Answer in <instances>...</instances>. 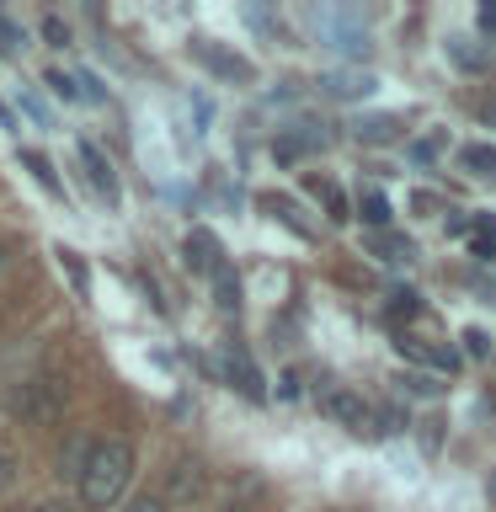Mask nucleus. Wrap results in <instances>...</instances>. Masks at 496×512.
I'll return each mask as SVG.
<instances>
[{"instance_id":"obj_7","label":"nucleus","mask_w":496,"mask_h":512,"mask_svg":"<svg viewBox=\"0 0 496 512\" xmlns=\"http://www.w3.org/2000/svg\"><path fill=\"white\" fill-rule=\"evenodd\" d=\"M224 374L235 379V390H240V395H251V400L262 395V374H256V368L246 363V352H230V358H224Z\"/></svg>"},{"instance_id":"obj_17","label":"nucleus","mask_w":496,"mask_h":512,"mask_svg":"<svg viewBox=\"0 0 496 512\" xmlns=\"http://www.w3.org/2000/svg\"><path fill=\"white\" fill-rule=\"evenodd\" d=\"M374 422H379L374 432H406V411H395V406H390V411H379Z\"/></svg>"},{"instance_id":"obj_9","label":"nucleus","mask_w":496,"mask_h":512,"mask_svg":"<svg viewBox=\"0 0 496 512\" xmlns=\"http://www.w3.org/2000/svg\"><path fill=\"white\" fill-rule=\"evenodd\" d=\"M400 128H406L400 118L379 112V118H363V123H358V139H363V144H390V139H400Z\"/></svg>"},{"instance_id":"obj_10","label":"nucleus","mask_w":496,"mask_h":512,"mask_svg":"<svg viewBox=\"0 0 496 512\" xmlns=\"http://www.w3.org/2000/svg\"><path fill=\"white\" fill-rule=\"evenodd\" d=\"M198 491H203V470L192 459H182L171 470V496H176V502H187V496H198Z\"/></svg>"},{"instance_id":"obj_8","label":"nucleus","mask_w":496,"mask_h":512,"mask_svg":"<svg viewBox=\"0 0 496 512\" xmlns=\"http://www.w3.org/2000/svg\"><path fill=\"white\" fill-rule=\"evenodd\" d=\"M459 166L470 171V176L496 182V144H470V150H459Z\"/></svg>"},{"instance_id":"obj_22","label":"nucleus","mask_w":496,"mask_h":512,"mask_svg":"<svg viewBox=\"0 0 496 512\" xmlns=\"http://www.w3.org/2000/svg\"><path fill=\"white\" fill-rule=\"evenodd\" d=\"M16 480V454H6V448H0V491H6Z\"/></svg>"},{"instance_id":"obj_4","label":"nucleus","mask_w":496,"mask_h":512,"mask_svg":"<svg viewBox=\"0 0 496 512\" xmlns=\"http://www.w3.org/2000/svg\"><path fill=\"white\" fill-rule=\"evenodd\" d=\"M80 166H86V176H91V187L102 192L107 203H118V176H112V166H107V155L96 150L91 139H80Z\"/></svg>"},{"instance_id":"obj_12","label":"nucleus","mask_w":496,"mask_h":512,"mask_svg":"<svg viewBox=\"0 0 496 512\" xmlns=\"http://www.w3.org/2000/svg\"><path fill=\"white\" fill-rule=\"evenodd\" d=\"M214 288H219V304H224V310H235V304H240V283H235V272H230V267H219V272H214Z\"/></svg>"},{"instance_id":"obj_2","label":"nucleus","mask_w":496,"mask_h":512,"mask_svg":"<svg viewBox=\"0 0 496 512\" xmlns=\"http://www.w3.org/2000/svg\"><path fill=\"white\" fill-rule=\"evenodd\" d=\"M59 406H64V390L54 379H32L27 384V395H22V416H27V422H54Z\"/></svg>"},{"instance_id":"obj_19","label":"nucleus","mask_w":496,"mask_h":512,"mask_svg":"<svg viewBox=\"0 0 496 512\" xmlns=\"http://www.w3.org/2000/svg\"><path fill=\"white\" fill-rule=\"evenodd\" d=\"M43 38L54 43V48H64V43H70V32H64V22H59V16H43Z\"/></svg>"},{"instance_id":"obj_1","label":"nucleus","mask_w":496,"mask_h":512,"mask_svg":"<svg viewBox=\"0 0 496 512\" xmlns=\"http://www.w3.org/2000/svg\"><path fill=\"white\" fill-rule=\"evenodd\" d=\"M134 475V448L123 438H102L86 448V470H80V502L86 507H112L128 491Z\"/></svg>"},{"instance_id":"obj_6","label":"nucleus","mask_w":496,"mask_h":512,"mask_svg":"<svg viewBox=\"0 0 496 512\" xmlns=\"http://www.w3.org/2000/svg\"><path fill=\"white\" fill-rule=\"evenodd\" d=\"M320 91H326V96H342V102H352V96H368V91H374V75H368V70H336V75L320 80Z\"/></svg>"},{"instance_id":"obj_26","label":"nucleus","mask_w":496,"mask_h":512,"mask_svg":"<svg viewBox=\"0 0 496 512\" xmlns=\"http://www.w3.org/2000/svg\"><path fill=\"white\" fill-rule=\"evenodd\" d=\"M486 496H491V502H496V475H491V480H486Z\"/></svg>"},{"instance_id":"obj_3","label":"nucleus","mask_w":496,"mask_h":512,"mask_svg":"<svg viewBox=\"0 0 496 512\" xmlns=\"http://www.w3.org/2000/svg\"><path fill=\"white\" fill-rule=\"evenodd\" d=\"M320 406H326V416H336V422L352 427V432H363L368 422H374V411H368V406H363V400L352 395V390H331L326 400H320Z\"/></svg>"},{"instance_id":"obj_23","label":"nucleus","mask_w":496,"mask_h":512,"mask_svg":"<svg viewBox=\"0 0 496 512\" xmlns=\"http://www.w3.org/2000/svg\"><path fill=\"white\" fill-rule=\"evenodd\" d=\"M480 27H486V32H496V6H480Z\"/></svg>"},{"instance_id":"obj_21","label":"nucleus","mask_w":496,"mask_h":512,"mask_svg":"<svg viewBox=\"0 0 496 512\" xmlns=\"http://www.w3.org/2000/svg\"><path fill=\"white\" fill-rule=\"evenodd\" d=\"M123 512H166V502H160V496H134Z\"/></svg>"},{"instance_id":"obj_13","label":"nucleus","mask_w":496,"mask_h":512,"mask_svg":"<svg viewBox=\"0 0 496 512\" xmlns=\"http://www.w3.org/2000/svg\"><path fill=\"white\" fill-rule=\"evenodd\" d=\"M22 166H27L32 176H38V182H43L48 192H59V176H54V166H48L43 155H32V150H27V155H22Z\"/></svg>"},{"instance_id":"obj_24","label":"nucleus","mask_w":496,"mask_h":512,"mask_svg":"<svg viewBox=\"0 0 496 512\" xmlns=\"http://www.w3.org/2000/svg\"><path fill=\"white\" fill-rule=\"evenodd\" d=\"M27 512H70L64 502H38V507H27Z\"/></svg>"},{"instance_id":"obj_15","label":"nucleus","mask_w":496,"mask_h":512,"mask_svg":"<svg viewBox=\"0 0 496 512\" xmlns=\"http://www.w3.org/2000/svg\"><path fill=\"white\" fill-rule=\"evenodd\" d=\"M363 219H368V224H384V219H390V203H384V192H368V198H363Z\"/></svg>"},{"instance_id":"obj_11","label":"nucleus","mask_w":496,"mask_h":512,"mask_svg":"<svg viewBox=\"0 0 496 512\" xmlns=\"http://www.w3.org/2000/svg\"><path fill=\"white\" fill-rule=\"evenodd\" d=\"M203 59L214 64V70L235 75V80H251V64H246V59H235V54H219V48H203Z\"/></svg>"},{"instance_id":"obj_25","label":"nucleus","mask_w":496,"mask_h":512,"mask_svg":"<svg viewBox=\"0 0 496 512\" xmlns=\"http://www.w3.org/2000/svg\"><path fill=\"white\" fill-rule=\"evenodd\" d=\"M480 118H486V123H496V102H486V107H480Z\"/></svg>"},{"instance_id":"obj_20","label":"nucleus","mask_w":496,"mask_h":512,"mask_svg":"<svg viewBox=\"0 0 496 512\" xmlns=\"http://www.w3.org/2000/svg\"><path fill=\"white\" fill-rule=\"evenodd\" d=\"M491 246H496V219H480V230H475V251L486 256Z\"/></svg>"},{"instance_id":"obj_5","label":"nucleus","mask_w":496,"mask_h":512,"mask_svg":"<svg viewBox=\"0 0 496 512\" xmlns=\"http://www.w3.org/2000/svg\"><path fill=\"white\" fill-rule=\"evenodd\" d=\"M182 251H187V267L192 272H219L224 262H219V240L208 235V230H192L187 240H182Z\"/></svg>"},{"instance_id":"obj_16","label":"nucleus","mask_w":496,"mask_h":512,"mask_svg":"<svg viewBox=\"0 0 496 512\" xmlns=\"http://www.w3.org/2000/svg\"><path fill=\"white\" fill-rule=\"evenodd\" d=\"M48 86H54V96H64V102H75V96H80L75 75H64V70H48Z\"/></svg>"},{"instance_id":"obj_14","label":"nucleus","mask_w":496,"mask_h":512,"mask_svg":"<svg viewBox=\"0 0 496 512\" xmlns=\"http://www.w3.org/2000/svg\"><path fill=\"white\" fill-rule=\"evenodd\" d=\"M448 54H454V59L464 64V70H480V64H486V48H470L464 38H454V43H448Z\"/></svg>"},{"instance_id":"obj_18","label":"nucleus","mask_w":496,"mask_h":512,"mask_svg":"<svg viewBox=\"0 0 496 512\" xmlns=\"http://www.w3.org/2000/svg\"><path fill=\"white\" fill-rule=\"evenodd\" d=\"M59 262H64V267H70V278H75V288H80V294H86V267H80V256L59 246Z\"/></svg>"}]
</instances>
